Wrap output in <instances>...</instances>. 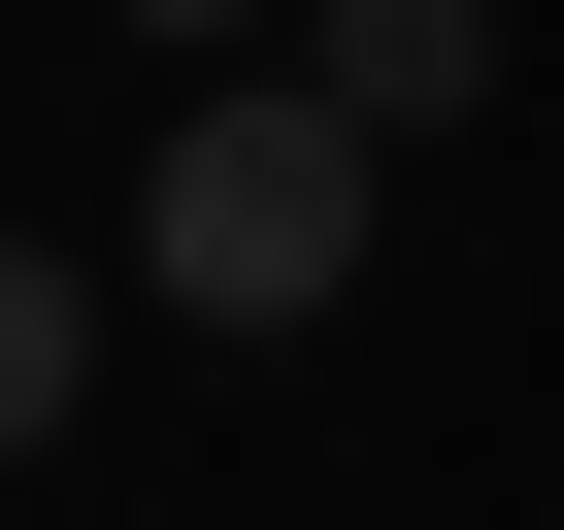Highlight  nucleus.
I'll return each mask as SVG.
<instances>
[{"mask_svg": "<svg viewBox=\"0 0 564 530\" xmlns=\"http://www.w3.org/2000/svg\"><path fill=\"white\" fill-rule=\"evenodd\" d=\"M67 398H100V265H67V232H0V464H34Z\"/></svg>", "mask_w": 564, "mask_h": 530, "instance_id": "7ed1b4c3", "label": "nucleus"}, {"mask_svg": "<svg viewBox=\"0 0 564 530\" xmlns=\"http://www.w3.org/2000/svg\"><path fill=\"white\" fill-rule=\"evenodd\" d=\"M366 100L333 67H232V100H166L133 133V265H166V332H333L366 299Z\"/></svg>", "mask_w": 564, "mask_h": 530, "instance_id": "f257e3e1", "label": "nucleus"}, {"mask_svg": "<svg viewBox=\"0 0 564 530\" xmlns=\"http://www.w3.org/2000/svg\"><path fill=\"white\" fill-rule=\"evenodd\" d=\"M300 67H333L366 133H465V67H498V0H300Z\"/></svg>", "mask_w": 564, "mask_h": 530, "instance_id": "f03ea898", "label": "nucleus"}, {"mask_svg": "<svg viewBox=\"0 0 564 530\" xmlns=\"http://www.w3.org/2000/svg\"><path fill=\"white\" fill-rule=\"evenodd\" d=\"M166 34H199V0H166Z\"/></svg>", "mask_w": 564, "mask_h": 530, "instance_id": "20e7f679", "label": "nucleus"}]
</instances>
